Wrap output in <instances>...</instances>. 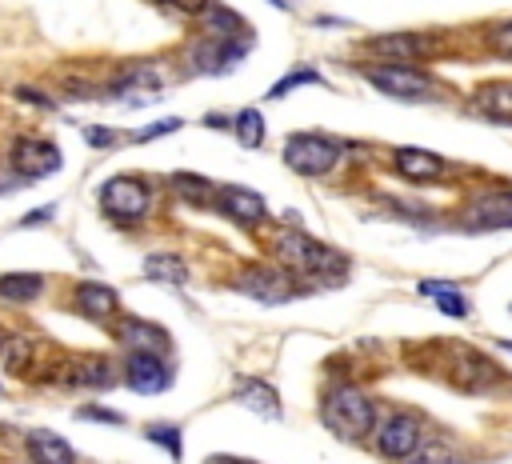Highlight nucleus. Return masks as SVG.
I'll return each mask as SVG.
<instances>
[{
    "label": "nucleus",
    "mask_w": 512,
    "mask_h": 464,
    "mask_svg": "<svg viewBox=\"0 0 512 464\" xmlns=\"http://www.w3.org/2000/svg\"><path fill=\"white\" fill-rule=\"evenodd\" d=\"M276 252L280 260L292 268V272H312V276H324V280H340L348 272V260L316 240H308L304 232H284L276 240Z\"/></svg>",
    "instance_id": "nucleus-1"
},
{
    "label": "nucleus",
    "mask_w": 512,
    "mask_h": 464,
    "mask_svg": "<svg viewBox=\"0 0 512 464\" xmlns=\"http://www.w3.org/2000/svg\"><path fill=\"white\" fill-rule=\"evenodd\" d=\"M324 424L336 432V436H364L372 424H376V412H372V400L360 392V388H332L324 396Z\"/></svg>",
    "instance_id": "nucleus-2"
},
{
    "label": "nucleus",
    "mask_w": 512,
    "mask_h": 464,
    "mask_svg": "<svg viewBox=\"0 0 512 464\" xmlns=\"http://www.w3.org/2000/svg\"><path fill=\"white\" fill-rule=\"evenodd\" d=\"M340 156V144H332L328 136H312V132H300L284 144V164L300 176H316V172H328Z\"/></svg>",
    "instance_id": "nucleus-3"
},
{
    "label": "nucleus",
    "mask_w": 512,
    "mask_h": 464,
    "mask_svg": "<svg viewBox=\"0 0 512 464\" xmlns=\"http://www.w3.org/2000/svg\"><path fill=\"white\" fill-rule=\"evenodd\" d=\"M148 184L144 180H136V176H112V180H104V188H100V204H104V212L108 216H116V220H140L144 212H148Z\"/></svg>",
    "instance_id": "nucleus-4"
},
{
    "label": "nucleus",
    "mask_w": 512,
    "mask_h": 464,
    "mask_svg": "<svg viewBox=\"0 0 512 464\" xmlns=\"http://www.w3.org/2000/svg\"><path fill=\"white\" fill-rule=\"evenodd\" d=\"M364 76H368V84H376L380 92L404 96V100H416V96H428V92H432L428 72H420L416 64H380V68H368Z\"/></svg>",
    "instance_id": "nucleus-5"
},
{
    "label": "nucleus",
    "mask_w": 512,
    "mask_h": 464,
    "mask_svg": "<svg viewBox=\"0 0 512 464\" xmlns=\"http://www.w3.org/2000/svg\"><path fill=\"white\" fill-rule=\"evenodd\" d=\"M60 168V148L48 144V140H36V136H20L12 144V172L36 180V176H52Z\"/></svg>",
    "instance_id": "nucleus-6"
},
{
    "label": "nucleus",
    "mask_w": 512,
    "mask_h": 464,
    "mask_svg": "<svg viewBox=\"0 0 512 464\" xmlns=\"http://www.w3.org/2000/svg\"><path fill=\"white\" fill-rule=\"evenodd\" d=\"M240 292L264 300V304H280V300H292L296 296V284L284 268H248L240 280H236Z\"/></svg>",
    "instance_id": "nucleus-7"
},
{
    "label": "nucleus",
    "mask_w": 512,
    "mask_h": 464,
    "mask_svg": "<svg viewBox=\"0 0 512 464\" xmlns=\"http://www.w3.org/2000/svg\"><path fill=\"white\" fill-rule=\"evenodd\" d=\"M448 380L456 388H464V392H484V388H492L500 380V368L480 352H456L452 364H448Z\"/></svg>",
    "instance_id": "nucleus-8"
},
{
    "label": "nucleus",
    "mask_w": 512,
    "mask_h": 464,
    "mask_svg": "<svg viewBox=\"0 0 512 464\" xmlns=\"http://www.w3.org/2000/svg\"><path fill=\"white\" fill-rule=\"evenodd\" d=\"M56 380L72 384V388H108L116 380V372H112L108 356H72V360H60Z\"/></svg>",
    "instance_id": "nucleus-9"
},
{
    "label": "nucleus",
    "mask_w": 512,
    "mask_h": 464,
    "mask_svg": "<svg viewBox=\"0 0 512 464\" xmlns=\"http://www.w3.org/2000/svg\"><path fill=\"white\" fill-rule=\"evenodd\" d=\"M124 380H128L136 392L152 396V392H160V388L168 384V368H164V360H160L156 352H128V360H124Z\"/></svg>",
    "instance_id": "nucleus-10"
},
{
    "label": "nucleus",
    "mask_w": 512,
    "mask_h": 464,
    "mask_svg": "<svg viewBox=\"0 0 512 464\" xmlns=\"http://www.w3.org/2000/svg\"><path fill=\"white\" fill-rule=\"evenodd\" d=\"M464 224L468 228H508L512 224V196H504V192H496V196H480V200H472L468 204V212H464Z\"/></svg>",
    "instance_id": "nucleus-11"
},
{
    "label": "nucleus",
    "mask_w": 512,
    "mask_h": 464,
    "mask_svg": "<svg viewBox=\"0 0 512 464\" xmlns=\"http://www.w3.org/2000/svg\"><path fill=\"white\" fill-rule=\"evenodd\" d=\"M416 444H420V424H416V416H392L384 428H380V452L384 456H408V452H416Z\"/></svg>",
    "instance_id": "nucleus-12"
},
{
    "label": "nucleus",
    "mask_w": 512,
    "mask_h": 464,
    "mask_svg": "<svg viewBox=\"0 0 512 464\" xmlns=\"http://www.w3.org/2000/svg\"><path fill=\"white\" fill-rule=\"evenodd\" d=\"M24 444H28V456H32L36 464H76L72 444H68L64 436L48 432V428H32Z\"/></svg>",
    "instance_id": "nucleus-13"
},
{
    "label": "nucleus",
    "mask_w": 512,
    "mask_h": 464,
    "mask_svg": "<svg viewBox=\"0 0 512 464\" xmlns=\"http://www.w3.org/2000/svg\"><path fill=\"white\" fill-rule=\"evenodd\" d=\"M444 160L436 152H424V148H400L396 152V172L408 176V180H436L444 176Z\"/></svg>",
    "instance_id": "nucleus-14"
},
{
    "label": "nucleus",
    "mask_w": 512,
    "mask_h": 464,
    "mask_svg": "<svg viewBox=\"0 0 512 464\" xmlns=\"http://www.w3.org/2000/svg\"><path fill=\"white\" fill-rule=\"evenodd\" d=\"M476 112H484L488 120H512V84L508 80H488L476 88Z\"/></svg>",
    "instance_id": "nucleus-15"
},
{
    "label": "nucleus",
    "mask_w": 512,
    "mask_h": 464,
    "mask_svg": "<svg viewBox=\"0 0 512 464\" xmlns=\"http://www.w3.org/2000/svg\"><path fill=\"white\" fill-rule=\"evenodd\" d=\"M420 36H408V32H392V36H376L372 40V52L384 60V64H412L420 56Z\"/></svg>",
    "instance_id": "nucleus-16"
},
{
    "label": "nucleus",
    "mask_w": 512,
    "mask_h": 464,
    "mask_svg": "<svg viewBox=\"0 0 512 464\" xmlns=\"http://www.w3.org/2000/svg\"><path fill=\"white\" fill-rule=\"evenodd\" d=\"M240 52H244V44H228V40L212 36V40H204V44L192 52V64H196L200 72H224Z\"/></svg>",
    "instance_id": "nucleus-17"
},
{
    "label": "nucleus",
    "mask_w": 512,
    "mask_h": 464,
    "mask_svg": "<svg viewBox=\"0 0 512 464\" xmlns=\"http://www.w3.org/2000/svg\"><path fill=\"white\" fill-rule=\"evenodd\" d=\"M76 308L88 316V320H108L116 312V292L108 284H80L76 288Z\"/></svg>",
    "instance_id": "nucleus-18"
},
{
    "label": "nucleus",
    "mask_w": 512,
    "mask_h": 464,
    "mask_svg": "<svg viewBox=\"0 0 512 464\" xmlns=\"http://www.w3.org/2000/svg\"><path fill=\"white\" fill-rule=\"evenodd\" d=\"M220 208L240 224H256L264 216V200L256 192H248V188H224L220 192Z\"/></svg>",
    "instance_id": "nucleus-19"
},
{
    "label": "nucleus",
    "mask_w": 512,
    "mask_h": 464,
    "mask_svg": "<svg viewBox=\"0 0 512 464\" xmlns=\"http://www.w3.org/2000/svg\"><path fill=\"white\" fill-rule=\"evenodd\" d=\"M0 368L12 376H28L32 372V344L24 336L0 332Z\"/></svg>",
    "instance_id": "nucleus-20"
},
{
    "label": "nucleus",
    "mask_w": 512,
    "mask_h": 464,
    "mask_svg": "<svg viewBox=\"0 0 512 464\" xmlns=\"http://www.w3.org/2000/svg\"><path fill=\"white\" fill-rule=\"evenodd\" d=\"M240 404H248L256 416H268V420H280V404H276V392L264 384V380H240V392H236Z\"/></svg>",
    "instance_id": "nucleus-21"
},
{
    "label": "nucleus",
    "mask_w": 512,
    "mask_h": 464,
    "mask_svg": "<svg viewBox=\"0 0 512 464\" xmlns=\"http://www.w3.org/2000/svg\"><path fill=\"white\" fill-rule=\"evenodd\" d=\"M120 340H124L132 352H156V356H160V348L168 344V336H164L156 324H140V320H124Z\"/></svg>",
    "instance_id": "nucleus-22"
},
{
    "label": "nucleus",
    "mask_w": 512,
    "mask_h": 464,
    "mask_svg": "<svg viewBox=\"0 0 512 464\" xmlns=\"http://www.w3.org/2000/svg\"><path fill=\"white\" fill-rule=\"evenodd\" d=\"M40 288H44V280L36 272H8V276H0V300H8V304H28V300L40 296Z\"/></svg>",
    "instance_id": "nucleus-23"
},
{
    "label": "nucleus",
    "mask_w": 512,
    "mask_h": 464,
    "mask_svg": "<svg viewBox=\"0 0 512 464\" xmlns=\"http://www.w3.org/2000/svg\"><path fill=\"white\" fill-rule=\"evenodd\" d=\"M420 292H428V296L436 300V308H440V312H448V316H464V312H468V304H464V296H460V288H456V284L424 280V284H420Z\"/></svg>",
    "instance_id": "nucleus-24"
},
{
    "label": "nucleus",
    "mask_w": 512,
    "mask_h": 464,
    "mask_svg": "<svg viewBox=\"0 0 512 464\" xmlns=\"http://www.w3.org/2000/svg\"><path fill=\"white\" fill-rule=\"evenodd\" d=\"M172 188H176L188 204H208V200L216 196V188H212L204 176H192V172H176V176H172Z\"/></svg>",
    "instance_id": "nucleus-25"
},
{
    "label": "nucleus",
    "mask_w": 512,
    "mask_h": 464,
    "mask_svg": "<svg viewBox=\"0 0 512 464\" xmlns=\"http://www.w3.org/2000/svg\"><path fill=\"white\" fill-rule=\"evenodd\" d=\"M144 272L152 280H168V284H184L188 280V268L176 260V256H148L144 260Z\"/></svg>",
    "instance_id": "nucleus-26"
},
{
    "label": "nucleus",
    "mask_w": 512,
    "mask_h": 464,
    "mask_svg": "<svg viewBox=\"0 0 512 464\" xmlns=\"http://www.w3.org/2000/svg\"><path fill=\"white\" fill-rule=\"evenodd\" d=\"M204 20H208V28H212L220 40H232V36L244 32V20H240L236 12H228V8H204Z\"/></svg>",
    "instance_id": "nucleus-27"
},
{
    "label": "nucleus",
    "mask_w": 512,
    "mask_h": 464,
    "mask_svg": "<svg viewBox=\"0 0 512 464\" xmlns=\"http://www.w3.org/2000/svg\"><path fill=\"white\" fill-rule=\"evenodd\" d=\"M236 136H240V144H248V148H256V144L264 140V120H260L256 108H244V112L236 116Z\"/></svg>",
    "instance_id": "nucleus-28"
},
{
    "label": "nucleus",
    "mask_w": 512,
    "mask_h": 464,
    "mask_svg": "<svg viewBox=\"0 0 512 464\" xmlns=\"http://www.w3.org/2000/svg\"><path fill=\"white\" fill-rule=\"evenodd\" d=\"M148 436H152L156 444H164V448L172 452V460H180V432H176V428H148Z\"/></svg>",
    "instance_id": "nucleus-29"
},
{
    "label": "nucleus",
    "mask_w": 512,
    "mask_h": 464,
    "mask_svg": "<svg viewBox=\"0 0 512 464\" xmlns=\"http://www.w3.org/2000/svg\"><path fill=\"white\" fill-rule=\"evenodd\" d=\"M492 44H496L500 56H512V24H500V28L492 32Z\"/></svg>",
    "instance_id": "nucleus-30"
},
{
    "label": "nucleus",
    "mask_w": 512,
    "mask_h": 464,
    "mask_svg": "<svg viewBox=\"0 0 512 464\" xmlns=\"http://www.w3.org/2000/svg\"><path fill=\"white\" fill-rule=\"evenodd\" d=\"M308 80H316V72H308V68H300V76H288V80H280L272 92L280 96V92H288V88H296V84H308Z\"/></svg>",
    "instance_id": "nucleus-31"
},
{
    "label": "nucleus",
    "mask_w": 512,
    "mask_h": 464,
    "mask_svg": "<svg viewBox=\"0 0 512 464\" xmlns=\"http://www.w3.org/2000/svg\"><path fill=\"white\" fill-rule=\"evenodd\" d=\"M176 128H180V120H164V124H152V128L136 132V140H152V136H160V132H176Z\"/></svg>",
    "instance_id": "nucleus-32"
},
{
    "label": "nucleus",
    "mask_w": 512,
    "mask_h": 464,
    "mask_svg": "<svg viewBox=\"0 0 512 464\" xmlns=\"http://www.w3.org/2000/svg\"><path fill=\"white\" fill-rule=\"evenodd\" d=\"M88 144L108 148V144H112V132H108V128H88Z\"/></svg>",
    "instance_id": "nucleus-33"
},
{
    "label": "nucleus",
    "mask_w": 512,
    "mask_h": 464,
    "mask_svg": "<svg viewBox=\"0 0 512 464\" xmlns=\"http://www.w3.org/2000/svg\"><path fill=\"white\" fill-rule=\"evenodd\" d=\"M80 416H92V420H112V424H120V416H116V412H108V408H84Z\"/></svg>",
    "instance_id": "nucleus-34"
},
{
    "label": "nucleus",
    "mask_w": 512,
    "mask_h": 464,
    "mask_svg": "<svg viewBox=\"0 0 512 464\" xmlns=\"http://www.w3.org/2000/svg\"><path fill=\"white\" fill-rule=\"evenodd\" d=\"M180 12H204L208 8V0H172Z\"/></svg>",
    "instance_id": "nucleus-35"
},
{
    "label": "nucleus",
    "mask_w": 512,
    "mask_h": 464,
    "mask_svg": "<svg viewBox=\"0 0 512 464\" xmlns=\"http://www.w3.org/2000/svg\"><path fill=\"white\" fill-rule=\"evenodd\" d=\"M208 464H244V460H236V456H212Z\"/></svg>",
    "instance_id": "nucleus-36"
}]
</instances>
